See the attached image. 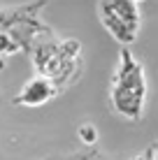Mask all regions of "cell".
Returning a JSON list of instances; mask_svg holds the SVG:
<instances>
[{
	"instance_id": "8992f818",
	"label": "cell",
	"mask_w": 158,
	"mask_h": 160,
	"mask_svg": "<svg viewBox=\"0 0 158 160\" xmlns=\"http://www.w3.org/2000/svg\"><path fill=\"white\" fill-rule=\"evenodd\" d=\"M135 160H158V153L156 151H149V153H144V156H140V158H135Z\"/></svg>"
},
{
	"instance_id": "7a4b0ae2",
	"label": "cell",
	"mask_w": 158,
	"mask_h": 160,
	"mask_svg": "<svg viewBox=\"0 0 158 160\" xmlns=\"http://www.w3.org/2000/svg\"><path fill=\"white\" fill-rule=\"evenodd\" d=\"M140 9H142L140 2H130V0L98 2V14H100L102 26L121 44H133L137 40L140 23H142V12Z\"/></svg>"
},
{
	"instance_id": "5b68a950",
	"label": "cell",
	"mask_w": 158,
	"mask_h": 160,
	"mask_svg": "<svg viewBox=\"0 0 158 160\" xmlns=\"http://www.w3.org/2000/svg\"><path fill=\"white\" fill-rule=\"evenodd\" d=\"M79 139L84 142L86 146H93L95 142H98V130H95V128H93L91 123L81 125V128H79Z\"/></svg>"
},
{
	"instance_id": "3957f363",
	"label": "cell",
	"mask_w": 158,
	"mask_h": 160,
	"mask_svg": "<svg viewBox=\"0 0 158 160\" xmlns=\"http://www.w3.org/2000/svg\"><path fill=\"white\" fill-rule=\"evenodd\" d=\"M81 47L72 40L65 42H51V44H40L33 53V65L37 74L51 79L54 84L61 88V77L65 72L74 70V58L79 56Z\"/></svg>"
},
{
	"instance_id": "277c9868",
	"label": "cell",
	"mask_w": 158,
	"mask_h": 160,
	"mask_svg": "<svg viewBox=\"0 0 158 160\" xmlns=\"http://www.w3.org/2000/svg\"><path fill=\"white\" fill-rule=\"evenodd\" d=\"M56 93H58V86L54 84L51 79L37 74V77L28 79L21 86V91L16 93V98H14V104H19V107H42V104H47Z\"/></svg>"
},
{
	"instance_id": "6da1fadb",
	"label": "cell",
	"mask_w": 158,
	"mask_h": 160,
	"mask_svg": "<svg viewBox=\"0 0 158 160\" xmlns=\"http://www.w3.org/2000/svg\"><path fill=\"white\" fill-rule=\"evenodd\" d=\"M110 100L112 109L119 116L128 121L142 118L146 104V77L140 60L128 49H121V53H119V65L110 88Z\"/></svg>"
}]
</instances>
